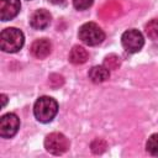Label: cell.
Instances as JSON below:
<instances>
[{
	"label": "cell",
	"mask_w": 158,
	"mask_h": 158,
	"mask_svg": "<svg viewBox=\"0 0 158 158\" xmlns=\"http://www.w3.org/2000/svg\"><path fill=\"white\" fill-rule=\"evenodd\" d=\"M58 112V104L53 98L49 96H41L37 99L33 106L35 117L43 123L51 122Z\"/></svg>",
	"instance_id": "1"
},
{
	"label": "cell",
	"mask_w": 158,
	"mask_h": 158,
	"mask_svg": "<svg viewBox=\"0 0 158 158\" xmlns=\"http://www.w3.org/2000/svg\"><path fill=\"white\" fill-rule=\"evenodd\" d=\"M23 42H25L23 33L15 27H9L2 30L0 35V47L4 52L15 53L22 48Z\"/></svg>",
	"instance_id": "2"
},
{
	"label": "cell",
	"mask_w": 158,
	"mask_h": 158,
	"mask_svg": "<svg viewBox=\"0 0 158 158\" xmlns=\"http://www.w3.org/2000/svg\"><path fill=\"white\" fill-rule=\"evenodd\" d=\"M79 38L88 46H98L105 40V33L95 22H86L79 28Z\"/></svg>",
	"instance_id": "3"
},
{
	"label": "cell",
	"mask_w": 158,
	"mask_h": 158,
	"mask_svg": "<svg viewBox=\"0 0 158 158\" xmlns=\"http://www.w3.org/2000/svg\"><path fill=\"white\" fill-rule=\"evenodd\" d=\"M44 148L47 149V152H49L54 156H59L68 151L69 141L63 133L52 132L44 139Z\"/></svg>",
	"instance_id": "4"
},
{
	"label": "cell",
	"mask_w": 158,
	"mask_h": 158,
	"mask_svg": "<svg viewBox=\"0 0 158 158\" xmlns=\"http://www.w3.org/2000/svg\"><path fill=\"white\" fill-rule=\"evenodd\" d=\"M121 43H122V47L128 53H136L143 47L144 38H143V35L138 30L131 28L122 33Z\"/></svg>",
	"instance_id": "5"
},
{
	"label": "cell",
	"mask_w": 158,
	"mask_h": 158,
	"mask_svg": "<svg viewBox=\"0 0 158 158\" xmlns=\"http://www.w3.org/2000/svg\"><path fill=\"white\" fill-rule=\"evenodd\" d=\"M20 127V120L19 117L12 114H5L0 118V136L2 138H11L12 136L16 135Z\"/></svg>",
	"instance_id": "6"
},
{
	"label": "cell",
	"mask_w": 158,
	"mask_h": 158,
	"mask_svg": "<svg viewBox=\"0 0 158 158\" xmlns=\"http://www.w3.org/2000/svg\"><path fill=\"white\" fill-rule=\"evenodd\" d=\"M20 0H0V19L9 21L20 12Z\"/></svg>",
	"instance_id": "7"
},
{
	"label": "cell",
	"mask_w": 158,
	"mask_h": 158,
	"mask_svg": "<svg viewBox=\"0 0 158 158\" xmlns=\"http://www.w3.org/2000/svg\"><path fill=\"white\" fill-rule=\"evenodd\" d=\"M51 19H52V16L47 10L40 9L32 14V16L30 19V23L35 30H44L49 26Z\"/></svg>",
	"instance_id": "8"
},
{
	"label": "cell",
	"mask_w": 158,
	"mask_h": 158,
	"mask_svg": "<svg viewBox=\"0 0 158 158\" xmlns=\"http://www.w3.org/2000/svg\"><path fill=\"white\" fill-rule=\"evenodd\" d=\"M52 49V44L47 38H40L36 40L31 46V53L33 57L38 59H43L49 56Z\"/></svg>",
	"instance_id": "9"
},
{
	"label": "cell",
	"mask_w": 158,
	"mask_h": 158,
	"mask_svg": "<svg viewBox=\"0 0 158 158\" xmlns=\"http://www.w3.org/2000/svg\"><path fill=\"white\" fill-rule=\"evenodd\" d=\"M110 77V70L105 65H95L89 70V78L93 83H102Z\"/></svg>",
	"instance_id": "10"
},
{
	"label": "cell",
	"mask_w": 158,
	"mask_h": 158,
	"mask_svg": "<svg viewBox=\"0 0 158 158\" xmlns=\"http://www.w3.org/2000/svg\"><path fill=\"white\" fill-rule=\"evenodd\" d=\"M88 51L81 46H74L69 53V60L73 64H83L88 59Z\"/></svg>",
	"instance_id": "11"
},
{
	"label": "cell",
	"mask_w": 158,
	"mask_h": 158,
	"mask_svg": "<svg viewBox=\"0 0 158 158\" xmlns=\"http://www.w3.org/2000/svg\"><path fill=\"white\" fill-rule=\"evenodd\" d=\"M144 30H146V35L151 40H158V19L151 20L146 25V28Z\"/></svg>",
	"instance_id": "12"
},
{
	"label": "cell",
	"mask_w": 158,
	"mask_h": 158,
	"mask_svg": "<svg viewBox=\"0 0 158 158\" xmlns=\"http://www.w3.org/2000/svg\"><path fill=\"white\" fill-rule=\"evenodd\" d=\"M121 64V60H120V57L116 56V54H109L105 57L104 59V65L109 69V70H115L120 67Z\"/></svg>",
	"instance_id": "13"
},
{
	"label": "cell",
	"mask_w": 158,
	"mask_h": 158,
	"mask_svg": "<svg viewBox=\"0 0 158 158\" xmlns=\"http://www.w3.org/2000/svg\"><path fill=\"white\" fill-rule=\"evenodd\" d=\"M146 148L152 156H158V133H154L148 138Z\"/></svg>",
	"instance_id": "14"
},
{
	"label": "cell",
	"mask_w": 158,
	"mask_h": 158,
	"mask_svg": "<svg viewBox=\"0 0 158 158\" xmlns=\"http://www.w3.org/2000/svg\"><path fill=\"white\" fill-rule=\"evenodd\" d=\"M90 147H91V151H93L95 154H100V153H102V152L107 148V144H106V142H105L104 139L96 138V139H94V141L91 142Z\"/></svg>",
	"instance_id": "15"
},
{
	"label": "cell",
	"mask_w": 158,
	"mask_h": 158,
	"mask_svg": "<svg viewBox=\"0 0 158 158\" xmlns=\"http://www.w3.org/2000/svg\"><path fill=\"white\" fill-rule=\"evenodd\" d=\"M94 0H73V5L77 10H86L93 5Z\"/></svg>",
	"instance_id": "16"
},
{
	"label": "cell",
	"mask_w": 158,
	"mask_h": 158,
	"mask_svg": "<svg viewBox=\"0 0 158 158\" xmlns=\"http://www.w3.org/2000/svg\"><path fill=\"white\" fill-rule=\"evenodd\" d=\"M1 100H2V107L6 105V101H7V98L5 94H1Z\"/></svg>",
	"instance_id": "17"
},
{
	"label": "cell",
	"mask_w": 158,
	"mask_h": 158,
	"mask_svg": "<svg viewBox=\"0 0 158 158\" xmlns=\"http://www.w3.org/2000/svg\"><path fill=\"white\" fill-rule=\"evenodd\" d=\"M49 1H51L52 4H56V5H57V4H62V2H64V0H49Z\"/></svg>",
	"instance_id": "18"
}]
</instances>
